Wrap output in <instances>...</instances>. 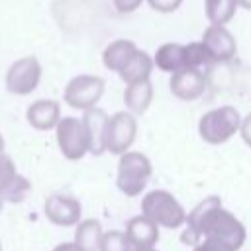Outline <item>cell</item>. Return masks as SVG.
<instances>
[{
    "instance_id": "8992f818",
    "label": "cell",
    "mask_w": 251,
    "mask_h": 251,
    "mask_svg": "<svg viewBox=\"0 0 251 251\" xmlns=\"http://www.w3.org/2000/svg\"><path fill=\"white\" fill-rule=\"evenodd\" d=\"M55 137L61 153L71 161L82 159L90 151L84 124L78 118H61V122L55 127Z\"/></svg>"
},
{
    "instance_id": "d6a6232c",
    "label": "cell",
    "mask_w": 251,
    "mask_h": 251,
    "mask_svg": "<svg viewBox=\"0 0 251 251\" xmlns=\"http://www.w3.org/2000/svg\"><path fill=\"white\" fill-rule=\"evenodd\" d=\"M2 208H4V200H2V196H0V212H2Z\"/></svg>"
},
{
    "instance_id": "83f0119b",
    "label": "cell",
    "mask_w": 251,
    "mask_h": 251,
    "mask_svg": "<svg viewBox=\"0 0 251 251\" xmlns=\"http://www.w3.org/2000/svg\"><path fill=\"white\" fill-rule=\"evenodd\" d=\"M239 131H241V137H243V141H245V143L251 147V114H247V116L241 120Z\"/></svg>"
},
{
    "instance_id": "7a4b0ae2",
    "label": "cell",
    "mask_w": 251,
    "mask_h": 251,
    "mask_svg": "<svg viewBox=\"0 0 251 251\" xmlns=\"http://www.w3.org/2000/svg\"><path fill=\"white\" fill-rule=\"evenodd\" d=\"M143 216L161 227H178L186 222V214L182 206L175 200L167 190H153L141 202Z\"/></svg>"
},
{
    "instance_id": "cb8c5ba5",
    "label": "cell",
    "mask_w": 251,
    "mask_h": 251,
    "mask_svg": "<svg viewBox=\"0 0 251 251\" xmlns=\"http://www.w3.org/2000/svg\"><path fill=\"white\" fill-rule=\"evenodd\" d=\"M27 190H29V182L24 176H18L16 182L10 186V190L4 194V202H20V200H24Z\"/></svg>"
},
{
    "instance_id": "4316f807",
    "label": "cell",
    "mask_w": 251,
    "mask_h": 251,
    "mask_svg": "<svg viewBox=\"0 0 251 251\" xmlns=\"http://www.w3.org/2000/svg\"><path fill=\"white\" fill-rule=\"evenodd\" d=\"M143 0H114V6L118 8V12L122 14H127V12H133L135 8H139Z\"/></svg>"
},
{
    "instance_id": "5bb4252c",
    "label": "cell",
    "mask_w": 251,
    "mask_h": 251,
    "mask_svg": "<svg viewBox=\"0 0 251 251\" xmlns=\"http://www.w3.org/2000/svg\"><path fill=\"white\" fill-rule=\"evenodd\" d=\"M126 237H127L131 249H149L159 239V226L153 224L145 216L131 218L126 227Z\"/></svg>"
},
{
    "instance_id": "7c38bea8",
    "label": "cell",
    "mask_w": 251,
    "mask_h": 251,
    "mask_svg": "<svg viewBox=\"0 0 251 251\" xmlns=\"http://www.w3.org/2000/svg\"><path fill=\"white\" fill-rule=\"evenodd\" d=\"M202 43L214 61H229L235 55V39L224 25H210L202 35Z\"/></svg>"
},
{
    "instance_id": "9a60e30c",
    "label": "cell",
    "mask_w": 251,
    "mask_h": 251,
    "mask_svg": "<svg viewBox=\"0 0 251 251\" xmlns=\"http://www.w3.org/2000/svg\"><path fill=\"white\" fill-rule=\"evenodd\" d=\"M153 63L161 71H167V73L175 75V73L186 69V47L178 45V43H167V45L159 47Z\"/></svg>"
},
{
    "instance_id": "6da1fadb",
    "label": "cell",
    "mask_w": 251,
    "mask_h": 251,
    "mask_svg": "<svg viewBox=\"0 0 251 251\" xmlns=\"http://www.w3.org/2000/svg\"><path fill=\"white\" fill-rule=\"evenodd\" d=\"M186 231L182 233V241L196 243L200 237L218 239L237 251L245 241V229L241 222L222 208L218 196H208L202 200L188 216H186Z\"/></svg>"
},
{
    "instance_id": "30bf717a",
    "label": "cell",
    "mask_w": 251,
    "mask_h": 251,
    "mask_svg": "<svg viewBox=\"0 0 251 251\" xmlns=\"http://www.w3.org/2000/svg\"><path fill=\"white\" fill-rule=\"evenodd\" d=\"M206 88V76L200 69H182L171 78V92L180 100H194Z\"/></svg>"
},
{
    "instance_id": "ac0fdd59",
    "label": "cell",
    "mask_w": 251,
    "mask_h": 251,
    "mask_svg": "<svg viewBox=\"0 0 251 251\" xmlns=\"http://www.w3.org/2000/svg\"><path fill=\"white\" fill-rule=\"evenodd\" d=\"M102 235H104V231H102L100 222H96V220L78 222L76 231H75V245L80 251H98Z\"/></svg>"
},
{
    "instance_id": "f546056e",
    "label": "cell",
    "mask_w": 251,
    "mask_h": 251,
    "mask_svg": "<svg viewBox=\"0 0 251 251\" xmlns=\"http://www.w3.org/2000/svg\"><path fill=\"white\" fill-rule=\"evenodd\" d=\"M235 2H237V6H241V8L251 10V0H235Z\"/></svg>"
},
{
    "instance_id": "7402d4cb",
    "label": "cell",
    "mask_w": 251,
    "mask_h": 251,
    "mask_svg": "<svg viewBox=\"0 0 251 251\" xmlns=\"http://www.w3.org/2000/svg\"><path fill=\"white\" fill-rule=\"evenodd\" d=\"M18 171H16V165L12 161V157H8L6 153L0 155V196L4 200V194L10 190V186L16 182L18 178Z\"/></svg>"
},
{
    "instance_id": "9c48e42d",
    "label": "cell",
    "mask_w": 251,
    "mask_h": 251,
    "mask_svg": "<svg viewBox=\"0 0 251 251\" xmlns=\"http://www.w3.org/2000/svg\"><path fill=\"white\" fill-rule=\"evenodd\" d=\"M43 212L47 216V220L55 226L61 227H69L78 224L80 220V204L76 198L67 196V194H53L45 200L43 204Z\"/></svg>"
},
{
    "instance_id": "d4e9b609",
    "label": "cell",
    "mask_w": 251,
    "mask_h": 251,
    "mask_svg": "<svg viewBox=\"0 0 251 251\" xmlns=\"http://www.w3.org/2000/svg\"><path fill=\"white\" fill-rule=\"evenodd\" d=\"M194 251H233V249L218 239H204L194 247Z\"/></svg>"
},
{
    "instance_id": "ffe728a7",
    "label": "cell",
    "mask_w": 251,
    "mask_h": 251,
    "mask_svg": "<svg viewBox=\"0 0 251 251\" xmlns=\"http://www.w3.org/2000/svg\"><path fill=\"white\" fill-rule=\"evenodd\" d=\"M235 6V0H206V16L212 25H224L233 18Z\"/></svg>"
},
{
    "instance_id": "2e32d148",
    "label": "cell",
    "mask_w": 251,
    "mask_h": 251,
    "mask_svg": "<svg viewBox=\"0 0 251 251\" xmlns=\"http://www.w3.org/2000/svg\"><path fill=\"white\" fill-rule=\"evenodd\" d=\"M137 53V47L131 43V41H126V39H118L114 43H110L106 49H104V55H102V61L104 65L110 69V71H122L129 59Z\"/></svg>"
},
{
    "instance_id": "e0dca14e",
    "label": "cell",
    "mask_w": 251,
    "mask_h": 251,
    "mask_svg": "<svg viewBox=\"0 0 251 251\" xmlns=\"http://www.w3.org/2000/svg\"><path fill=\"white\" fill-rule=\"evenodd\" d=\"M151 69H153L151 57H149L145 51H137V53L129 59V63L120 71V76H122L127 84H135V82L149 80Z\"/></svg>"
},
{
    "instance_id": "484cf974",
    "label": "cell",
    "mask_w": 251,
    "mask_h": 251,
    "mask_svg": "<svg viewBox=\"0 0 251 251\" xmlns=\"http://www.w3.org/2000/svg\"><path fill=\"white\" fill-rule=\"evenodd\" d=\"M147 2L157 12H175L182 4V0H147Z\"/></svg>"
},
{
    "instance_id": "4dcf8cb0",
    "label": "cell",
    "mask_w": 251,
    "mask_h": 251,
    "mask_svg": "<svg viewBox=\"0 0 251 251\" xmlns=\"http://www.w3.org/2000/svg\"><path fill=\"white\" fill-rule=\"evenodd\" d=\"M4 149H6V141H4V135L0 133V155L4 153Z\"/></svg>"
},
{
    "instance_id": "d6986e66",
    "label": "cell",
    "mask_w": 251,
    "mask_h": 251,
    "mask_svg": "<svg viewBox=\"0 0 251 251\" xmlns=\"http://www.w3.org/2000/svg\"><path fill=\"white\" fill-rule=\"evenodd\" d=\"M153 98V88L149 84V80L143 82H135V84H127L126 92H124V100L127 104V108L135 114H141L147 110L149 102Z\"/></svg>"
},
{
    "instance_id": "277c9868",
    "label": "cell",
    "mask_w": 251,
    "mask_h": 251,
    "mask_svg": "<svg viewBox=\"0 0 251 251\" xmlns=\"http://www.w3.org/2000/svg\"><path fill=\"white\" fill-rule=\"evenodd\" d=\"M151 176V163L145 155L127 151L118 165V188L126 196H137Z\"/></svg>"
},
{
    "instance_id": "1f68e13d",
    "label": "cell",
    "mask_w": 251,
    "mask_h": 251,
    "mask_svg": "<svg viewBox=\"0 0 251 251\" xmlns=\"http://www.w3.org/2000/svg\"><path fill=\"white\" fill-rule=\"evenodd\" d=\"M131 251H157V249H153V247H149V249H131Z\"/></svg>"
},
{
    "instance_id": "5b68a950",
    "label": "cell",
    "mask_w": 251,
    "mask_h": 251,
    "mask_svg": "<svg viewBox=\"0 0 251 251\" xmlns=\"http://www.w3.org/2000/svg\"><path fill=\"white\" fill-rule=\"evenodd\" d=\"M41 80V65L33 55H25L16 59L4 76L6 90L16 96H27L31 94Z\"/></svg>"
},
{
    "instance_id": "603a6c76",
    "label": "cell",
    "mask_w": 251,
    "mask_h": 251,
    "mask_svg": "<svg viewBox=\"0 0 251 251\" xmlns=\"http://www.w3.org/2000/svg\"><path fill=\"white\" fill-rule=\"evenodd\" d=\"M98 251H131V245L126 237V231H106L100 239Z\"/></svg>"
},
{
    "instance_id": "44dd1931",
    "label": "cell",
    "mask_w": 251,
    "mask_h": 251,
    "mask_svg": "<svg viewBox=\"0 0 251 251\" xmlns=\"http://www.w3.org/2000/svg\"><path fill=\"white\" fill-rule=\"evenodd\" d=\"M186 47V69H200L202 65H210L214 59L210 55V51L206 49V45L200 43H188Z\"/></svg>"
},
{
    "instance_id": "ba28073f",
    "label": "cell",
    "mask_w": 251,
    "mask_h": 251,
    "mask_svg": "<svg viewBox=\"0 0 251 251\" xmlns=\"http://www.w3.org/2000/svg\"><path fill=\"white\" fill-rule=\"evenodd\" d=\"M137 124L135 118L127 112H118L108 118L106 127V151L110 153H127L129 145L135 139Z\"/></svg>"
},
{
    "instance_id": "4fadbf2b",
    "label": "cell",
    "mask_w": 251,
    "mask_h": 251,
    "mask_svg": "<svg viewBox=\"0 0 251 251\" xmlns=\"http://www.w3.org/2000/svg\"><path fill=\"white\" fill-rule=\"evenodd\" d=\"M88 135V143H90V153L100 155L106 151V127H108V116L104 110L100 108H90L84 112V116L80 118Z\"/></svg>"
},
{
    "instance_id": "8fae6325",
    "label": "cell",
    "mask_w": 251,
    "mask_h": 251,
    "mask_svg": "<svg viewBox=\"0 0 251 251\" xmlns=\"http://www.w3.org/2000/svg\"><path fill=\"white\" fill-rule=\"evenodd\" d=\"M25 120L33 129L47 131V129L57 127V124L61 122V108L55 100L41 98V100H35L27 106Z\"/></svg>"
},
{
    "instance_id": "52a82bcc",
    "label": "cell",
    "mask_w": 251,
    "mask_h": 251,
    "mask_svg": "<svg viewBox=\"0 0 251 251\" xmlns=\"http://www.w3.org/2000/svg\"><path fill=\"white\" fill-rule=\"evenodd\" d=\"M104 92V80L94 75H78L69 80L65 86L63 98L65 102L75 110H90L96 108V102L100 100Z\"/></svg>"
},
{
    "instance_id": "f1b7e54d",
    "label": "cell",
    "mask_w": 251,
    "mask_h": 251,
    "mask_svg": "<svg viewBox=\"0 0 251 251\" xmlns=\"http://www.w3.org/2000/svg\"><path fill=\"white\" fill-rule=\"evenodd\" d=\"M53 251H80V249L75 245V241H73V243H69V241H67V243H59Z\"/></svg>"
},
{
    "instance_id": "836d02e7",
    "label": "cell",
    "mask_w": 251,
    "mask_h": 251,
    "mask_svg": "<svg viewBox=\"0 0 251 251\" xmlns=\"http://www.w3.org/2000/svg\"><path fill=\"white\" fill-rule=\"evenodd\" d=\"M0 251H2V243H0Z\"/></svg>"
},
{
    "instance_id": "3957f363",
    "label": "cell",
    "mask_w": 251,
    "mask_h": 251,
    "mask_svg": "<svg viewBox=\"0 0 251 251\" xmlns=\"http://www.w3.org/2000/svg\"><path fill=\"white\" fill-rule=\"evenodd\" d=\"M239 126H241V118L237 110L231 106H222V108H214L206 112L200 118L198 131L204 141L216 145V143L227 141L239 129Z\"/></svg>"
}]
</instances>
